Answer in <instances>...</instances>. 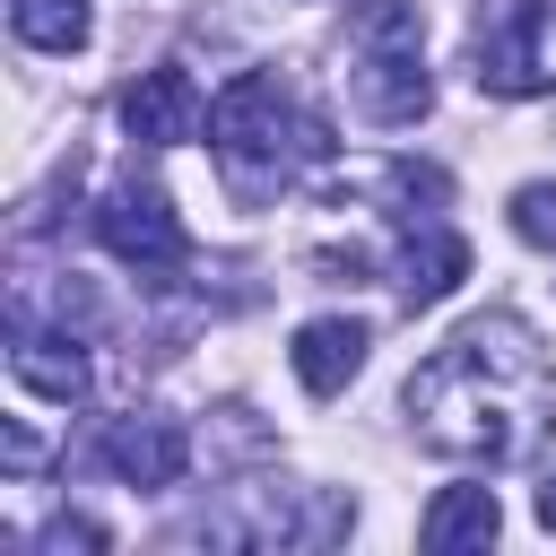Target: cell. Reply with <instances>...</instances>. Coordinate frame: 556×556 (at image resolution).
<instances>
[{
  "instance_id": "obj_1",
  "label": "cell",
  "mask_w": 556,
  "mask_h": 556,
  "mask_svg": "<svg viewBox=\"0 0 556 556\" xmlns=\"http://www.w3.org/2000/svg\"><path fill=\"white\" fill-rule=\"evenodd\" d=\"M408 426L426 452L469 469H513L556 426V365L521 313L460 321L417 374H408Z\"/></svg>"
},
{
  "instance_id": "obj_2",
  "label": "cell",
  "mask_w": 556,
  "mask_h": 556,
  "mask_svg": "<svg viewBox=\"0 0 556 556\" xmlns=\"http://www.w3.org/2000/svg\"><path fill=\"white\" fill-rule=\"evenodd\" d=\"M208 139H217V165H226V191L235 200H278L295 174H313L330 156V122L304 113L278 70L226 78L217 104H208Z\"/></svg>"
},
{
  "instance_id": "obj_3",
  "label": "cell",
  "mask_w": 556,
  "mask_h": 556,
  "mask_svg": "<svg viewBox=\"0 0 556 556\" xmlns=\"http://www.w3.org/2000/svg\"><path fill=\"white\" fill-rule=\"evenodd\" d=\"M96 235H104V252H113L122 269H139V278H174V269L191 261V235H182L174 200H165L156 182H139V174H122V182L104 191Z\"/></svg>"
},
{
  "instance_id": "obj_4",
  "label": "cell",
  "mask_w": 556,
  "mask_h": 556,
  "mask_svg": "<svg viewBox=\"0 0 556 556\" xmlns=\"http://www.w3.org/2000/svg\"><path fill=\"white\" fill-rule=\"evenodd\" d=\"M478 87L486 96L556 87V0H504L495 26H478Z\"/></svg>"
},
{
  "instance_id": "obj_5",
  "label": "cell",
  "mask_w": 556,
  "mask_h": 556,
  "mask_svg": "<svg viewBox=\"0 0 556 556\" xmlns=\"http://www.w3.org/2000/svg\"><path fill=\"white\" fill-rule=\"evenodd\" d=\"M96 460L122 478V486H174L182 469H191V434H182V417H156V408H130V417H113L104 434H96Z\"/></svg>"
},
{
  "instance_id": "obj_6",
  "label": "cell",
  "mask_w": 556,
  "mask_h": 556,
  "mask_svg": "<svg viewBox=\"0 0 556 556\" xmlns=\"http://www.w3.org/2000/svg\"><path fill=\"white\" fill-rule=\"evenodd\" d=\"M348 96L374 130H400L434 104V78L417 61V43H356V70H348Z\"/></svg>"
},
{
  "instance_id": "obj_7",
  "label": "cell",
  "mask_w": 556,
  "mask_h": 556,
  "mask_svg": "<svg viewBox=\"0 0 556 556\" xmlns=\"http://www.w3.org/2000/svg\"><path fill=\"white\" fill-rule=\"evenodd\" d=\"M122 130H130L139 148H182V139H200V87H191V70H182V61L139 70V78L122 87Z\"/></svg>"
},
{
  "instance_id": "obj_8",
  "label": "cell",
  "mask_w": 556,
  "mask_h": 556,
  "mask_svg": "<svg viewBox=\"0 0 556 556\" xmlns=\"http://www.w3.org/2000/svg\"><path fill=\"white\" fill-rule=\"evenodd\" d=\"M365 321H348V313H321V321H304L295 330V348H287V365H295V382L313 391V400H339L348 382H356V365H365Z\"/></svg>"
},
{
  "instance_id": "obj_9",
  "label": "cell",
  "mask_w": 556,
  "mask_h": 556,
  "mask_svg": "<svg viewBox=\"0 0 556 556\" xmlns=\"http://www.w3.org/2000/svg\"><path fill=\"white\" fill-rule=\"evenodd\" d=\"M9 374L35 391V400H61V408H78L87 400V348L78 339H61V330H17V348H9Z\"/></svg>"
},
{
  "instance_id": "obj_10",
  "label": "cell",
  "mask_w": 556,
  "mask_h": 556,
  "mask_svg": "<svg viewBox=\"0 0 556 556\" xmlns=\"http://www.w3.org/2000/svg\"><path fill=\"white\" fill-rule=\"evenodd\" d=\"M495 530H504V504H495V486H443V495L426 504V521H417V539H426L434 556L495 547Z\"/></svg>"
},
{
  "instance_id": "obj_11",
  "label": "cell",
  "mask_w": 556,
  "mask_h": 556,
  "mask_svg": "<svg viewBox=\"0 0 556 556\" xmlns=\"http://www.w3.org/2000/svg\"><path fill=\"white\" fill-rule=\"evenodd\" d=\"M469 278V243L452 235V226H426L408 252H400V304L408 313H426V304H443L452 287Z\"/></svg>"
},
{
  "instance_id": "obj_12",
  "label": "cell",
  "mask_w": 556,
  "mask_h": 556,
  "mask_svg": "<svg viewBox=\"0 0 556 556\" xmlns=\"http://www.w3.org/2000/svg\"><path fill=\"white\" fill-rule=\"evenodd\" d=\"M9 26H17V43H35V52H78V43L96 35L87 0H9Z\"/></svg>"
},
{
  "instance_id": "obj_13",
  "label": "cell",
  "mask_w": 556,
  "mask_h": 556,
  "mask_svg": "<svg viewBox=\"0 0 556 556\" xmlns=\"http://www.w3.org/2000/svg\"><path fill=\"white\" fill-rule=\"evenodd\" d=\"M417 0H348V43H417Z\"/></svg>"
},
{
  "instance_id": "obj_14",
  "label": "cell",
  "mask_w": 556,
  "mask_h": 556,
  "mask_svg": "<svg viewBox=\"0 0 556 556\" xmlns=\"http://www.w3.org/2000/svg\"><path fill=\"white\" fill-rule=\"evenodd\" d=\"M513 235L539 243V252H556V182H521L513 191Z\"/></svg>"
},
{
  "instance_id": "obj_15",
  "label": "cell",
  "mask_w": 556,
  "mask_h": 556,
  "mask_svg": "<svg viewBox=\"0 0 556 556\" xmlns=\"http://www.w3.org/2000/svg\"><path fill=\"white\" fill-rule=\"evenodd\" d=\"M35 547H43V556H70V547H104V530H96V521H78V513H70V521H52V530H43V539H35Z\"/></svg>"
},
{
  "instance_id": "obj_16",
  "label": "cell",
  "mask_w": 556,
  "mask_h": 556,
  "mask_svg": "<svg viewBox=\"0 0 556 556\" xmlns=\"http://www.w3.org/2000/svg\"><path fill=\"white\" fill-rule=\"evenodd\" d=\"M0 460H9V469H35V434L9 426V434H0Z\"/></svg>"
},
{
  "instance_id": "obj_17",
  "label": "cell",
  "mask_w": 556,
  "mask_h": 556,
  "mask_svg": "<svg viewBox=\"0 0 556 556\" xmlns=\"http://www.w3.org/2000/svg\"><path fill=\"white\" fill-rule=\"evenodd\" d=\"M539 530H556V478L539 486Z\"/></svg>"
}]
</instances>
